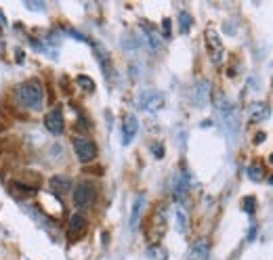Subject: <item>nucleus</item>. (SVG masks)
I'll list each match as a JSON object with an SVG mask.
<instances>
[{
  "instance_id": "5701e85b",
  "label": "nucleus",
  "mask_w": 273,
  "mask_h": 260,
  "mask_svg": "<svg viewBox=\"0 0 273 260\" xmlns=\"http://www.w3.org/2000/svg\"><path fill=\"white\" fill-rule=\"evenodd\" d=\"M244 210H246V212H255V197H246L244 199Z\"/></svg>"
},
{
  "instance_id": "4468645a",
  "label": "nucleus",
  "mask_w": 273,
  "mask_h": 260,
  "mask_svg": "<svg viewBox=\"0 0 273 260\" xmlns=\"http://www.w3.org/2000/svg\"><path fill=\"white\" fill-rule=\"evenodd\" d=\"M143 206H145V195L139 193V195L135 197V202H133V210H130V229H137V227H139Z\"/></svg>"
},
{
  "instance_id": "ddd939ff",
  "label": "nucleus",
  "mask_w": 273,
  "mask_h": 260,
  "mask_svg": "<svg viewBox=\"0 0 273 260\" xmlns=\"http://www.w3.org/2000/svg\"><path fill=\"white\" fill-rule=\"evenodd\" d=\"M86 231V221L82 214H74L72 218H69V225H67V233L72 239H78L80 235H82Z\"/></svg>"
},
{
  "instance_id": "a878e982",
  "label": "nucleus",
  "mask_w": 273,
  "mask_h": 260,
  "mask_svg": "<svg viewBox=\"0 0 273 260\" xmlns=\"http://www.w3.org/2000/svg\"><path fill=\"white\" fill-rule=\"evenodd\" d=\"M263 138H265V134L259 132V134H257V143H263Z\"/></svg>"
},
{
  "instance_id": "423d86ee",
  "label": "nucleus",
  "mask_w": 273,
  "mask_h": 260,
  "mask_svg": "<svg viewBox=\"0 0 273 260\" xmlns=\"http://www.w3.org/2000/svg\"><path fill=\"white\" fill-rule=\"evenodd\" d=\"M93 197H95V189L90 183H80L74 191V204L78 208H86L93 204Z\"/></svg>"
},
{
  "instance_id": "cd10ccee",
  "label": "nucleus",
  "mask_w": 273,
  "mask_h": 260,
  "mask_svg": "<svg viewBox=\"0 0 273 260\" xmlns=\"http://www.w3.org/2000/svg\"><path fill=\"white\" fill-rule=\"evenodd\" d=\"M269 162H271V164H273V155H271V157H269Z\"/></svg>"
},
{
  "instance_id": "aec40b11",
  "label": "nucleus",
  "mask_w": 273,
  "mask_h": 260,
  "mask_svg": "<svg viewBox=\"0 0 273 260\" xmlns=\"http://www.w3.org/2000/svg\"><path fill=\"white\" fill-rule=\"evenodd\" d=\"M177 221H179V231L185 233L187 231V214L183 208H177Z\"/></svg>"
},
{
  "instance_id": "2eb2a0df",
  "label": "nucleus",
  "mask_w": 273,
  "mask_h": 260,
  "mask_svg": "<svg viewBox=\"0 0 273 260\" xmlns=\"http://www.w3.org/2000/svg\"><path fill=\"white\" fill-rule=\"evenodd\" d=\"M93 51H95V57H97L101 69H103V74H109V53L105 51V46L99 42H93Z\"/></svg>"
},
{
  "instance_id": "9d476101",
  "label": "nucleus",
  "mask_w": 273,
  "mask_h": 260,
  "mask_svg": "<svg viewBox=\"0 0 273 260\" xmlns=\"http://www.w3.org/2000/svg\"><path fill=\"white\" fill-rule=\"evenodd\" d=\"M137 130H139V120L135 116H126L122 122V143L124 145L133 143V138L137 136Z\"/></svg>"
},
{
  "instance_id": "393cba45",
  "label": "nucleus",
  "mask_w": 273,
  "mask_h": 260,
  "mask_svg": "<svg viewBox=\"0 0 273 260\" xmlns=\"http://www.w3.org/2000/svg\"><path fill=\"white\" fill-rule=\"evenodd\" d=\"M151 149H154V155H156V157L164 155V149H162V145H151Z\"/></svg>"
},
{
  "instance_id": "7ed1b4c3",
  "label": "nucleus",
  "mask_w": 273,
  "mask_h": 260,
  "mask_svg": "<svg viewBox=\"0 0 273 260\" xmlns=\"http://www.w3.org/2000/svg\"><path fill=\"white\" fill-rule=\"evenodd\" d=\"M166 97L160 91H143L137 97V105L143 109V112H158V109L164 107Z\"/></svg>"
},
{
  "instance_id": "9b49d317",
  "label": "nucleus",
  "mask_w": 273,
  "mask_h": 260,
  "mask_svg": "<svg viewBox=\"0 0 273 260\" xmlns=\"http://www.w3.org/2000/svg\"><path fill=\"white\" fill-rule=\"evenodd\" d=\"M187 187H189L187 174H185V172H179V174H175V178H173V195H175L177 202H183V199H185Z\"/></svg>"
},
{
  "instance_id": "4be33fe9",
  "label": "nucleus",
  "mask_w": 273,
  "mask_h": 260,
  "mask_svg": "<svg viewBox=\"0 0 273 260\" xmlns=\"http://www.w3.org/2000/svg\"><path fill=\"white\" fill-rule=\"evenodd\" d=\"M248 176H250V181H255V183L263 181V168L261 166H250L248 168Z\"/></svg>"
},
{
  "instance_id": "412c9836",
  "label": "nucleus",
  "mask_w": 273,
  "mask_h": 260,
  "mask_svg": "<svg viewBox=\"0 0 273 260\" xmlns=\"http://www.w3.org/2000/svg\"><path fill=\"white\" fill-rule=\"evenodd\" d=\"M76 82H78L80 86H82L84 91H88V93H93V91H95V82H93V80H90L88 76H78V78H76Z\"/></svg>"
},
{
  "instance_id": "bb28decb",
  "label": "nucleus",
  "mask_w": 273,
  "mask_h": 260,
  "mask_svg": "<svg viewBox=\"0 0 273 260\" xmlns=\"http://www.w3.org/2000/svg\"><path fill=\"white\" fill-rule=\"evenodd\" d=\"M269 183H271V185H273V176H271V178H269Z\"/></svg>"
},
{
  "instance_id": "b1692460",
  "label": "nucleus",
  "mask_w": 273,
  "mask_h": 260,
  "mask_svg": "<svg viewBox=\"0 0 273 260\" xmlns=\"http://www.w3.org/2000/svg\"><path fill=\"white\" fill-rule=\"evenodd\" d=\"M162 27H164V38H170V19H164Z\"/></svg>"
},
{
  "instance_id": "6e6552de",
  "label": "nucleus",
  "mask_w": 273,
  "mask_h": 260,
  "mask_svg": "<svg viewBox=\"0 0 273 260\" xmlns=\"http://www.w3.org/2000/svg\"><path fill=\"white\" fill-rule=\"evenodd\" d=\"M44 126L48 128V132L61 134L63 132V114H61V109L59 107L50 109V112L46 114V118H44Z\"/></svg>"
},
{
  "instance_id": "f3484780",
  "label": "nucleus",
  "mask_w": 273,
  "mask_h": 260,
  "mask_svg": "<svg viewBox=\"0 0 273 260\" xmlns=\"http://www.w3.org/2000/svg\"><path fill=\"white\" fill-rule=\"evenodd\" d=\"M143 29L147 32V40H149V44H151V48H154V51H158L160 48V36H158V32L151 25H143Z\"/></svg>"
},
{
  "instance_id": "1a4fd4ad",
  "label": "nucleus",
  "mask_w": 273,
  "mask_h": 260,
  "mask_svg": "<svg viewBox=\"0 0 273 260\" xmlns=\"http://www.w3.org/2000/svg\"><path fill=\"white\" fill-rule=\"evenodd\" d=\"M208 256H210V246H208V242H206V239H198L196 244H191L185 260H208Z\"/></svg>"
},
{
  "instance_id": "20e7f679",
  "label": "nucleus",
  "mask_w": 273,
  "mask_h": 260,
  "mask_svg": "<svg viewBox=\"0 0 273 260\" xmlns=\"http://www.w3.org/2000/svg\"><path fill=\"white\" fill-rule=\"evenodd\" d=\"M74 151H76V157L80 162H90V159H95L97 155V145L90 141V138H84V136H78L74 138Z\"/></svg>"
},
{
  "instance_id": "f257e3e1",
  "label": "nucleus",
  "mask_w": 273,
  "mask_h": 260,
  "mask_svg": "<svg viewBox=\"0 0 273 260\" xmlns=\"http://www.w3.org/2000/svg\"><path fill=\"white\" fill-rule=\"evenodd\" d=\"M15 97H17V101L21 103V105L34 109V112L42 109L44 93H42V86H40V82H36V80H32V82H25V84H21V86H17Z\"/></svg>"
},
{
  "instance_id": "0eeeda50",
  "label": "nucleus",
  "mask_w": 273,
  "mask_h": 260,
  "mask_svg": "<svg viewBox=\"0 0 273 260\" xmlns=\"http://www.w3.org/2000/svg\"><path fill=\"white\" fill-rule=\"evenodd\" d=\"M208 101H210V84L206 80H202V82H198L191 88V103L196 107H204Z\"/></svg>"
},
{
  "instance_id": "6ab92c4d",
  "label": "nucleus",
  "mask_w": 273,
  "mask_h": 260,
  "mask_svg": "<svg viewBox=\"0 0 273 260\" xmlns=\"http://www.w3.org/2000/svg\"><path fill=\"white\" fill-rule=\"evenodd\" d=\"M147 256H149L151 260H166V252H164V250H162L160 246L149 248V250H147Z\"/></svg>"
},
{
  "instance_id": "f03ea898",
  "label": "nucleus",
  "mask_w": 273,
  "mask_h": 260,
  "mask_svg": "<svg viewBox=\"0 0 273 260\" xmlns=\"http://www.w3.org/2000/svg\"><path fill=\"white\" fill-rule=\"evenodd\" d=\"M217 112L221 116V120H223V126L229 134H236L238 130H240V122H238V114H236V109L234 105H231L225 95H217Z\"/></svg>"
},
{
  "instance_id": "39448f33",
  "label": "nucleus",
  "mask_w": 273,
  "mask_h": 260,
  "mask_svg": "<svg viewBox=\"0 0 273 260\" xmlns=\"http://www.w3.org/2000/svg\"><path fill=\"white\" fill-rule=\"evenodd\" d=\"M206 44H208V55L212 59V63H221L223 61V55H225V48H223V42H221L219 34L215 29H208L206 32Z\"/></svg>"
},
{
  "instance_id": "f8f14e48",
  "label": "nucleus",
  "mask_w": 273,
  "mask_h": 260,
  "mask_svg": "<svg viewBox=\"0 0 273 260\" xmlns=\"http://www.w3.org/2000/svg\"><path fill=\"white\" fill-rule=\"evenodd\" d=\"M248 114H250L252 122H265V120L269 118V114H271V107L267 103H263V101H255L250 105Z\"/></svg>"
},
{
  "instance_id": "a211bd4d",
  "label": "nucleus",
  "mask_w": 273,
  "mask_h": 260,
  "mask_svg": "<svg viewBox=\"0 0 273 260\" xmlns=\"http://www.w3.org/2000/svg\"><path fill=\"white\" fill-rule=\"evenodd\" d=\"M189 27H191V17L187 13H181L179 15V29H181V34H187Z\"/></svg>"
},
{
  "instance_id": "dca6fc26",
  "label": "nucleus",
  "mask_w": 273,
  "mask_h": 260,
  "mask_svg": "<svg viewBox=\"0 0 273 260\" xmlns=\"http://www.w3.org/2000/svg\"><path fill=\"white\" fill-rule=\"evenodd\" d=\"M48 187L53 189L55 193L63 195V193L69 191V187H72V181H69V178H65V176H53V178L48 181Z\"/></svg>"
}]
</instances>
